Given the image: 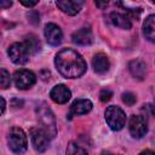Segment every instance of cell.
<instances>
[{"instance_id":"cell-1","label":"cell","mask_w":155,"mask_h":155,"mask_svg":"<svg viewBox=\"0 0 155 155\" xmlns=\"http://www.w3.org/2000/svg\"><path fill=\"white\" fill-rule=\"evenodd\" d=\"M54 64L61 75L67 79H76L85 74L86 62L82 56L71 48L61 50L54 58Z\"/></svg>"},{"instance_id":"cell-2","label":"cell","mask_w":155,"mask_h":155,"mask_svg":"<svg viewBox=\"0 0 155 155\" xmlns=\"http://www.w3.org/2000/svg\"><path fill=\"white\" fill-rule=\"evenodd\" d=\"M36 117L41 126V128L47 133L50 138H54L57 134V124L56 117L52 110L47 107L46 103H40L36 107Z\"/></svg>"},{"instance_id":"cell-3","label":"cell","mask_w":155,"mask_h":155,"mask_svg":"<svg viewBox=\"0 0 155 155\" xmlns=\"http://www.w3.org/2000/svg\"><path fill=\"white\" fill-rule=\"evenodd\" d=\"M7 143L10 149L16 154H23L28 148V139L24 131L19 127L10 128L7 136Z\"/></svg>"},{"instance_id":"cell-4","label":"cell","mask_w":155,"mask_h":155,"mask_svg":"<svg viewBox=\"0 0 155 155\" xmlns=\"http://www.w3.org/2000/svg\"><path fill=\"white\" fill-rule=\"evenodd\" d=\"M104 115H105V121L108 126L113 131H120L126 124V115L124 110L116 105L108 107Z\"/></svg>"},{"instance_id":"cell-5","label":"cell","mask_w":155,"mask_h":155,"mask_svg":"<svg viewBox=\"0 0 155 155\" xmlns=\"http://www.w3.org/2000/svg\"><path fill=\"white\" fill-rule=\"evenodd\" d=\"M31 144L34 149L39 153H44L47 150L50 145V137L41 127H33L29 132Z\"/></svg>"},{"instance_id":"cell-6","label":"cell","mask_w":155,"mask_h":155,"mask_svg":"<svg viewBox=\"0 0 155 155\" xmlns=\"http://www.w3.org/2000/svg\"><path fill=\"white\" fill-rule=\"evenodd\" d=\"M8 57L16 64H24L28 62L30 52L24 42H15L8 47Z\"/></svg>"},{"instance_id":"cell-7","label":"cell","mask_w":155,"mask_h":155,"mask_svg":"<svg viewBox=\"0 0 155 155\" xmlns=\"http://www.w3.org/2000/svg\"><path fill=\"white\" fill-rule=\"evenodd\" d=\"M15 85L19 90H27L30 88L35 82H36V76L33 71L27 70V69H21L17 70L13 75Z\"/></svg>"},{"instance_id":"cell-8","label":"cell","mask_w":155,"mask_h":155,"mask_svg":"<svg viewBox=\"0 0 155 155\" xmlns=\"http://www.w3.org/2000/svg\"><path fill=\"white\" fill-rule=\"evenodd\" d=\"M128 130L133 138H142L148 132L147 119L142 115H132L128 122Z\"/></svg>"},{"instance_id":"cell-9","label":"cell","mask_w":155,"mask_h":155,"mask_svg":"<svg viewBox=\"0 0 155 155\" xmlns=\"http://www.w3.org/2000/svg\"><path fill=\"white\" fill-rule=\"evenodd\" d=\"M44 34H45V38H46L47 42L52 46H58L62 42L63 33H62L61 28L54 23H47L45 25Z\"/></svg>"},{"instance_id":"cell-10","label":"cell","mask_w":155,"mask_h":155,"mask_svg":"<svg viewBox=\"0 0 155 155\" xmlns=\"http://www.w3.org/2000/svg\"><path fill=\"white\" fill-rule=\"evenodd\" d=\"M50 97L51 99L54 102V103H58V104H64L67 103L70 97H71V92L70 90L63 85V84H59V85H56L51 92H50Z\"/></svg>"},{"instance_id":"cell-11","label":"cell","mask_w":155,"mask_h":155,"mask_svg":"<svg viewBox=\"0 0 155 155\" xmlns=\"http://www.w3.org/2000/svg\"><path fill=\"white\" fill-rule=\"evenodd\" d=\"M58 8L69 16H74L80 12L84 1L82 0H59L56 2Z\"/></svg>"},{"instance_id":"cell-12","label":"cell","mask_w":155,"mask_h":155,"mask_svg":"<svg viewBox=\"0 0 155 155\" xmlns=\"http://www.w3.org/2000/svg\"><path fill=\"white\" fill-rule=\"evenodd\" d=\"M71 40L74 44L80 45V46H87L91 45L93 41V34L90 28H81L76 30L71 35Z\"/></svg>"},{"instance_id":"cell-13","label":"cell","mask_w":155,"mask_h":155,"mask_svg":"<svg viewBox=\"0 0 155 155\" xmlns=\"http://www.w3.org/2000/svg\"><path fill=\"white\" fill-rule=\"evenodd\" d=\"M92 109V102L90 99H76L73 102L71 107H70V114L69 117L71 115H84L90 113Z\"/></svg>"},{"instance_id":"cell-14","label":"cell","mask_w":155,"mask_h":155,"mask_svg":"<svg viewBox=\"0 0 155 155\" xmlns=\"http://www.w3.org/2000/svg\"><path fill=\"white\" fill-rule=\"evenodd\" d=\"M92 67H93V70L96 73H98V74H105L109 70L110 63H109L108 57L104 53H97L93 57V59H92Z\"/></svg>"},{"instance_id":"cell-15","label":"cell","mask_w":155,"mask_h":155,"mask_svg":"<svg viewBox=\"0 0 155 155\" xmlns=\"http://www.w3.org/2000/svg\"><path fill=\"white\" fill-rule=\"evenodd\" d=\"M128 70L133 78H136L138 80H143L145 76V73H147V65L140 59H133L128 63Z\"/></svg>"},{"instance_id":"cell-16","label":"cell","mask_w":155,"mask_h":155,"mask_svg":"<svg viewBox=\"0 0 155 155\" xmlns=\"http://www.w3.org/2000/svg\"><path fill=\"white\" fill-rule=\"evenodd\" d=\"M110 19H111L113 24L116 25L117 28L128 30L132 27V23H131L130 17L127 15H125V13H121V12H111Z\"/></svg>"},{"instance_id":"cell-17","label":"cell","mask_w":155,"mask_h":155,"mask_svg":"<svg viewBox=\"0 0 155 155\" xmlns=\"http://www.w3.org/2000/svg\"><path fill=\"white\" fill-rule=\"evenodd\" d=\"M143 34L150 42H155V15L147 17L143 24Z\"/></svg>"},{"instance_id":"cell-18","label":"cell","mask_w":155,"mask_h":155,"mask_svg":"<svg viewBox=\"0 0 155 155\" xmlns=\"http://www.w3.org/2000/svg\"><path fill=\"white\" fill-rule=\"evenodd\" d=\"M24 44H25V46L28 47L30 54H34V53H36V52L40 51V42H39V40L36 39V36L33 35V34H29V35L25 38Z\"/></svg>"},{"instance_id":"cell-19","label":"cell","mask_w":155,"mask_h":155,"mask_svg":"<svg viewBox=\"0 0 155 155\" xmlns=\"http://www.w3.org/2000/svg\"><path fill=\"white\" fill-rule=\"evenodd\" d=\"M67 155H88L87 151L79 144L70 142L67 147Z\"/></svg>"},{"instance_id":"cell-20","label":"cell","mask_w":155,"mask_h":155,"mask_svg":"<svg viewBox=\"0 0 155 155\" xmlns=\"http://www.w3.org/2000/svg\"><path fill=\"white\" fill-rule=\"evenodd\" d=\"M0 85H1V88H4V90L10 87V85H11V75L4 68L1 69V73H0Z\"/></svg>"},{"instance_id":"cell-21","label":"cell","mask_w":155,"mask_h":155,"mask_svg":"<svg viewBox=\"0 0 155 155\" xmlns=\"http://www.w3.org/2000/svg\"><path fill=\"white\" fill-rule=\"evenodd\" d=\"M136 101H137L136 94H133L132 92H125V93H122V102H124L126 105L132 107V105L136 103Z\"/></svg>"},{"instance_id":"cell-22","label":"cell","mask_w":155,"mask_h":155,"mask_svg":"<svg viewBox=\"0 0 155 155\" xmlns=\"http://www.w3.org/2000/svg\"><path fill=\"white\" fill-rule=\"evenodd\" d=\"M142 113H144V117H153L155 116V105L153 104H144L142 108Z\"/></svg>"},{"instance_id":"cell-23","label":"cell","mask_w":155,"mask_h":155,"mask_svg":"<svg viewBox=\"0 0 155 155\" xmlns=\"http://www.w3.org/2000/svg\"><path fill=\"white\" fill-rule=\"evenodd\" d=\"M111 97H113V92H111L109 88H104V90H102L101 93H99V99H101L102 102H108Z\"/></svg>"},{"instance_id":"cell-24","label":"cell","mask_w":155,"mask_h":155,"mask_svg":"<svg viewBox=\"0 0 155 155\" xmlns=\"http://www.w3.org/2000/svg\"><path fill=\"white\" fill-rule=\"evenodd\" d=\"M28 18H29V22L30 23H33V24H38L39 23V13L38 12H35V11H30L29 13H28Z\"/></svg>"},{"instance_id":"cell-25","label":"cell","mask_w":155,"mask_h":155,"mask_svg":"<svg viewBox=\"0 0 155 155\" xmlns=\"http://www.w3.org/2000/svg\"><path fill=\"white\" fill-rule=\"evenodd\" d=\"M39 1L38 0H34V1H27V0H21V4L22 5H24V6H27V7H33V6H35L36 4H38Z\"/></svg>"},{"instance_id":"cell-26","label":"cell","mask_w":155,"mask_h":155,"mask_svg":"<svg viewBox=\"0 0 155 155\" xmlns=\"http://www.w3.org/2000/svg\"><path fill=\"white\" fill-rule=\"evenodd\" d=\"M11 5H12V1H0V7H2V8L10 7Z\"/></svg>"},{"instance_id":"cell-27","label":"cell","mask_w":155,"mask_h":155,"mask_svg":"<svg viewBox=\"0 0 155 155\" xmlns=\"http://www.w3.org/2000/svg\"><path fill=\"white\" fill-rule=\"evenodd\" d=\"M96 5H97L98 7H101V8H103V7L108 6V1H104V2H101V1H96Z\"/></svg>"},{"instance_id":"cell-28","label":"cell","mask_w":155,"mask_h":155,"mask_svg":"<svg viewBox=\"0 0 155 155\" xmlns=\"http://www.w3.org/2000/svg\"><path fill=\"white\" fill-rule=\"evenodd\" d=\"M139 155H155V153L151 151V150H143Z\"/></svg>"},{"instance_id":"cell-29","label":"cell","mask_w":155,"mask_h":155,"mask_svg":"<svg viewBox=\"0 0 155 155\" xmlns=\"http://www.w3.org/2000/svg\"><path fill=\"white\" fill-rule=\"evenodd\" d=\"M0 101H1V114H4V111H5V99H4V97H1L0 98Z\"/></svg>"},{"instance_id":"cell-30","label":"cell","mask_w":155,"mask_h":155,"mask_svg":"<svg viewBox=\"0 0 155 155\" xmlns=\"http://www.w3.org/2000/svg\"><path fill=\"white\" fill-rule=\"evenodd\" d=\"M107 155H115V154H107Z\"/></svg>"},{"instance_id":"cell-31","label":"cell","mask_w":155,"mask_h":155,"mask_svg":"<svg viewBox=\"0 0 155 155\" xmlns=\"http://www.w3.org/2000/svg\"><path fill=\"white\" fill-rule=\"evenodd\" d=\"M153 4H154V5H155V0H154V1H153Z\"/></svg>"},{"instance_id":"cell-32","label":"cell","mask_w":155,"mask_h":155,"mask_svg":"<svg viewBox=\"0 0 155 155\" xmlns=\"http://www.w3.org/2000/svg\"><path fill=\"white\" fill-rule=\"evenodd\" d=\"M154 105H155V102H154Z\"/></svg>"}]
</instances>
